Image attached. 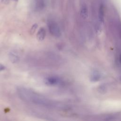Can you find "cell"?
Returning <instances> with one entry per match:
<instances>
[{"mask_svg": "<svg viewBox=\"0 0 121 121\" xmlns=\"http://www.w3.org/2000/svg\"><path fill=\"white\" fill-rule=\"evenodd\" d=\"M17 92L19 97L23 101L48 107L58 106L56 103L45 96L24 87H18Z\"/></svg>", "mask_w": 121, "mask_h": 121, "instance_id": "obj_1", "label": "cell"}, {"mask_svg": "<svg viewBox=\"0 0 121 121\" xmlns=\"http://www.w3.org/2000/svg\"><path fill=\"white\" fill-rule=\"evenodd\" d=\"M47 26L49 31L51 35L56 37H60L61 35V32L58 24L54 20L48 21Z\"/></svg>", "mask_w": 121, "mask_h": 121, "instance_id": "obj_2", "label": "cell"}, {"mask_svg": "<svg viewBox=\"0 0 121 121\" xmlns=\"http://www.w3.org/2000/svg\"><path fill=\"white\" fill-rule=\"evenodd\" d=\"M45 83L49 86L58 85L61 83L60 79L56 76H50L45 78Z\"/></svg>", "mask_w": 121, "mask_h": 121, "instance_id": "obj_3", "label": "cell"}, {"mask_svg": "<svg viewBox=\"0 0 121 121\" xmlns=\"http://www.w3.org/2000/svg\"><path fill=\"white\" fill-rule=\"evenodd\" d=\"M45 36H46L45 29L43 27L40 28L36 34L37 39L39 42L43 41L44 39Z\"/></svg>", "mask_w": 121, "mask_h": 121, "instance_id": "obj_4", "label": "cell"}, {"mask_svg": "<svg viewBox=\"0 0 121 121\" xmlns=\"http://www.w3.org/2000/svg\"><path fill=\"white\" fill-rule=\"evenodd\" d=\"M9 58L10 61L13 63H17L19 60L18 55L14 52H9Z\"/></svg>", "mask_w": 121, "mask_h": 121, "instance_id": "obj_5", "label": "cell"}, {"mask_svg": "<svg viewBox=\"0 0 121 121\" xmlns=\"http://www.w3.org/2000/svg\"><path fill=\"white\" fill-rule=\"evenodd\" d=\"M80 15L83 18L86 19L87 18L88 16V10L86 5L82 6L80 9Z\"/></svg>", "mask_w": 121, "mask_h": 121, "instance_id": "obj_6", "label": "cell"}, {"mask_svg": "<svg viewBox=\"0 0 121 121\" xmlns=\"http://www.w3.org/2000/svg\"><path fill=\"white\" fill-rule=\"evenodd\" d=\"M37 9H42L45 6V0H35Z\"/></svg>", "mask_w": 121, "mask_h": 121, "instance_id": "obj_7", "label": "cell"}, {"mask_svg": "<svg viewBox=\"0 0 121 121\" xmlns=\"http://www.w3.org/2000/svg\"><path fill=\"white\" fill-rule=\"evenodd\" d=\"M100 78V75L99 74V73L97 71H94L91 75V80L92 81L95 82L99 80Z\"/></svg>", "mask_w": 121, "mask_h": 121, "instance_id": "obj_8", "label": "cell"}, {"mask_svg": "<svg viewBox=\"0 0 121 121\" xmlns=\"http://www.w3.org/2000/svg\"><path fill=\"white\" fill-rule=\"evenodd\" d=\"M99 19L101 22H103L104 20V11L103 7L102 6H101L99 9Z\"/></svg>", "mask_w": 121, "mask_h": 121, "instance_id": "obj_9", "label": "cell"}, {"mask_svg": "<svg viewBox=\"0 0 121 121\" xmlns=\"http://www.w3.org/2000/svg\"><path fill=\"white\" fill-rule=\"evenodd\" d=\"M37 26H37V24H34V25L32 26V27H31V29H30V32L31 35H33V34L35 33V30H36V28H37Z\"/></svg>", "mask_w": 121, "mask_h": 121, "instance_id": "obj_10", "label": "cell"}, {"mask_svg": "<svg viewBox=\"0 0 121 121\" xmlns=\"http://www.w3.org/2000/svg\"><path fill=\"white\" fill-rule=\"evenodd\" d=\"M6 69V67L2 64L0 63V71L4 70V69Z\"/></svg>", "mask_w": 121, "mask_h": 121, "instance_id": "obj_11", "label": "cell"}, {"mask_svg": "<svg viewBox=\"0 0 121 121\" xmlns=\"http://www.w3.org/2000/svg\"><path fill=\"white\" fill-rule=\"evenodd\" d=\"M119 62L121 65V53L120 54V56H119Z\"/></svg>", "mask_w": 121, "mask_h": 121, "instance_id": "obj_12", "label": "cell"}, {"mask_svg": "<svg viewBox=\"0 0 121 121\" xmlns=\"http://www.w3.org/2000/svg\"><path fill=\"white\" fill-rule=\"evenodd\" d=\"M9 0H2V1H9ZM15 0V1H17V0Z\"/></svg>", "mask_w": 121, "mask_h": 121, "instance_id": "obj_13", "label": "cell"}, {"mask_svg": "<svg viewBox=\"0 0 121 121\" xmlns=\"http://www.w3.org/2000/svg\"></svg>", "mask_w": 121, "mask_h": 121, "instance_id": "obj_14", "label": "cell"}]
</instances>
